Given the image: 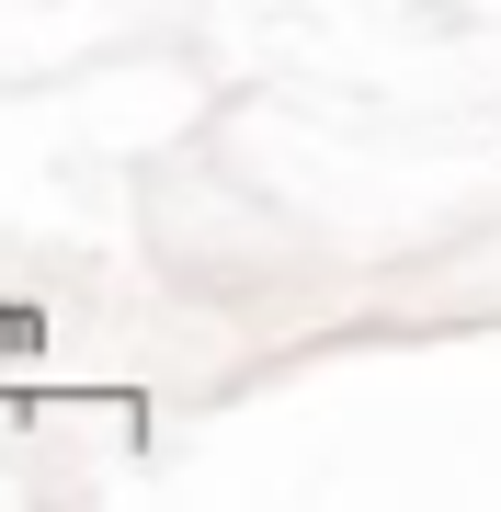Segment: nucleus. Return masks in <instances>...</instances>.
I'll return each mask as SVG.
<instances>
[{"label": "nucleus", "mask_w": 501, "mask_h": 512, "mask_svg": "<svg viewBox=\"0 0 501 512\" xmlns=\"http://www.w3.org/2000/svg\"><path fill=\"white\" fill-rule=\"evenodd\" d=\"M12 353H46V319L35 308H0V365H12Z\"/></svg>", "instance_id": "1"}]
</instances>
